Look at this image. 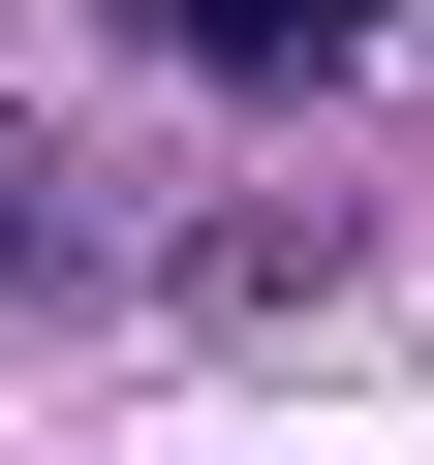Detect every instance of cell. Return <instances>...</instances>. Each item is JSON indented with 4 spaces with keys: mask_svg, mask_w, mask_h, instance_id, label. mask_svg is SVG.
Listing matches in <instances>:
<instances>
[{
    "mask_svg": "<svg viewBox=\"0 0 434 465\" xmlns=\"http://www.w3.org/2000/svg\"><path fill=\"white\" fill-rule=\"evenodd\" d=\"M155 63H217V94H341L372 63V0H124Z\"/></svg>",
    "mask_w": 434,
    "mask_h": 465,
    "instance_id": "cell-1",
    "label": "cell"
},
{
    "mask_svg": "<svg viewBox=\"0 0 434 465\" xmlns=\"http://www.w3.org/2000/svg\"><path fill=\"white\" fill-rule=\"evenodd\" d=\"M32 280H63V186H32V155H0V311H32Z\"/></svg>",
    "mask_w": 434,
    "mask_h": 465,
    "instance_id": "cell-2",
    "label": "cell"
}]
</instances>
